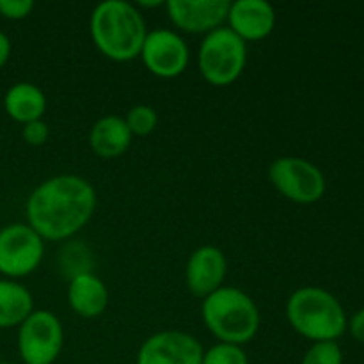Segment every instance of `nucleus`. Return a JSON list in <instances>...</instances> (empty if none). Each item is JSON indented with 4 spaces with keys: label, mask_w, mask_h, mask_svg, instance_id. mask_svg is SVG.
Instances as JSON below:
<instances>
[{
    "label": "nucleus",
    "mask_w": 364,
    "mask_h": 364,
    "mask_svg": "<svg viewBox=\"0 0 364 364\" xmlns=\"http://www.w3.org/2000/svg\"><path fill=\"white\" fill-rule=\"evenodd\" d=\"M34 9L32 0H0V16L7 20H23Z\"/></svg>",
    "instance_id": "obj_21"
},
{
    "label": "nucleus",
    "mask_w": 364,
    "mask_h": 364,
    "mask_svg": "<svg viewBox=\"0 0 364 364\" xmlns=\"http://www.w3.org/2000/svg\"><path fill=\"white\" fill-rule=\"evenodd\" d=\"M89 32L96 48L117 63L139 57L148 36L141 11L124 0L100 2L91 13Z\"/></svg>",
    "instance_id": "obj_2"
},
{
    "label": "nucleus",
    "mask_w": 364,
    "mask_h": 364,
    "mask_svg": "<svg viewBox=\"0 0 364 364\" xmlns=\"http://www.w3.org/2000/svg\"><path fill=\"white\" fill-rule=\"evenodd\" d=\"M68 302L82 318H96L109 308V288L92 272H80L68 284Z\"/></svg>",
    "instance_id": "obj_14"
},
{
    "label": "nucleus",
    "mask_w": 364,
    "mask_h": 364,
    "mask_svg": "<svg viewBox=\"0 0 364 364\" xmlns=\"http://www.w3.org/2000/svg\"><path fill=\"white\" fill-rule=\"evenodd\" d=\"M203 347L192 334L169 329L151 334L137 352V364H201Z\"/></svg>",
    "instance_id": "obj_10"
},
{
    "label": "nucleus",
    "mask_w": 364,
    "mask_h": 364,
    "mask_svg": "<svg viewBox=\"0 0 364 364\" xmlns=\"http://www.w3.org/2000/svg\"><path fill=\"white\" fill-rule=\"evenodd\" d=\"M130 128L124 117L109 114L96 121L89 132V146L102 159H116L121 156L132 144Z\"/></svg>",
    "instance_id": "obj_15"
},
{
    "label": "nucleus",
    "mask_w": 364,
    "mask_h": 364,
    "mask_svg": "<svg viewBox=\"0 0 364 364\" xmlns=\"http://www.w3.org/2000/svg\"><path fill=\"white\" fill-rule=\"evenodd\" d=\"M96 203L95 187L85 178L57 174L31 192L27 224L43 240H66L91 220Z\"/></svg>",
    "instance_id": "obj_1"
},
{
    "label": "nucleus",
    "mask_w": 364,
    "mask_h": 364,
    "mask_svg": "<svg viewBox=\"0 0 364 364\" xmlns=\"http://www.w3.org/2000/svg\"><path fill=\"white\" fill-rule=\"evenodd\" d=\"M139 55L153 75L160 78H176L188 66L191 50L178 32L171 28H155L148 32Z\"/></svg>",
    "instance_id": "obj_9"
},
{
    "label": "nucleus",
    "mask_w": 364,
    "mask_h": 364,
    "mask_svg": "<svg viewBox=\"0 0 364 364\" xmlns=\"http://www.w3.org/2000/svg\"><path fill=\"white\" fill-rule=\"evenodd\" d=\"M269 180L279 194L299 205H313L326 194V176L302 156H279L269 167Z\"/></svg>",
    "instance_id": "obj_6"
},
{
    "label": "nucleus",
    "mask_w": 364,
    "mask_h": 364,
    "mask_svg": "<svg viewBox=\"0 0 364 364\" xmlns=\"http://www.w3.org/2000/svg\"><path fill=\"white\" fill-rule=\"evenodd\" d=\"M201 364H249V358L240 345L219 341L203 352Z\"/></svg>",
    "instance_id": "obj_19"
},
{
    "label": "nucleus",
    "mask_w": 364,
    "mask_h": 364,
    "mask_svg": "<svg viewBox=\"0 0 364 364\" xmlns=\"http://www.w3.org/2000/svg\"><path fill=\"white\" fill-rule=\"evenodd\" d=\"M228 27L245 43L267 38L276 27V11L265 0H237L230 2Z\"/></svg>",
    "instance_id": "obj_13"
},
{
    "label": "nucleus",
    "mask_w": 364,
    "mask_h": 364,
    "mask_svg": "<svg viewBox=\"0 0 364 364\" xmlns=\"http://www.w3.org/2000/svg\"><path fill=\"white\" fill-rule=\"evenodd\" d=\"M63 345V323L48 309H34L18 327V352L25 364H53Z\"/></svg>",
    "instance_id": "obj_7"
},
{
    "label": "nucleus",
    "mask_w": 364,
    "mask_h": 364,
    "mask_svg": "<svg viewBox=\"0 0 364 364\" xmlns=\"http://www.w3.org/2000/svg\"><path fill=\"white\" fill-rule=\"evenodd\" d=\"M45 256V242L28 224L14 223L0 230V274L18 279L34 272Z\"/></svg>",
    "instance_id": "obj_8"
},
{
    "label": "nucleus",
    "mask_w": 364,
    "mask_h": 364,
    "mask_svg": "<svg viewBox=\"0 0 364 364\" xmlns=\"http://www.w3.org/2000/svg\"><path fill=\"white\" fill-rule=\"evenodd\" d=\"M34 311V299L23 284L13 279H0V329L20 327Z\"/></svg>",
    "instance_id": "obj_17"
},
{
    "label": "nucleus",
    "mask_w": 364,
    "mask_h": 364,
    "mask_svg": "<svg viewBox=\"0 0 364 364\" xmlns=\"http://www.w3.org/2000/svg\"><path fill=\"white\" fill-rule=\"evenodd\" d=\"M21 137L27 144L31 146H43L50 137V128L48 124L43 119L31 121V123L23 124V130H21Z\"/></svg>",
    "instance_id": "obj_22"
},
{
    "label": "nucleus",
    "mask_w": 364,
    "mask_h": 364,
    "mask_svg": "<svg viewBox=\"0 0 364 364\" xmlns=\"http://www.w3.org/2000/svg\"><path fill=\"white\" fill-rule=\"evenodd\" d=\"M226 274L228 262L224 252L215 245H201L188 258L185 279L191 294L205 299L224 287Z\"/></svg>",
    "instance_id": "obj_12"
},
{
    "label": "nucleus",
    "mask_w": 364,
    "mask_h": 364,
    "mask_svg": "<svg viewBox=\"0 0 364 364\" xmlns=\"http://www.w3.org/2000/svg\"><path fill=\"white\" fill-rule=\"evenodd\" d=\"M4 109L11 119L25 124L41 119L46 110V96L31 82H16L4 96Z\"/></svg>",
    "instance_id": "obj_16"
},
{
    "label": "nucleus",
    "mask_w": 364,
    "mask_h": 364,
    "mask_svg": "<svg viewBox=\"0 0 364 364\" xmlns=\"http://www.w3.org/2000/svg\"><path fill=\"white\" fill-rule=\"evenodd\" d=\"M166 2H162V0H155V2H144V0H139V6L142 7H156V6H164Z\"/></svg>",
    "instance_id": "obj_25"
},
{
    "label": "nucleus",
    "mask_w": 364,
    "mask_h": 364,
    "mask_svg": "<svg viewBox=\"0 0 364 364\" xmlns=\"http://www.w3.org/2000/svg\"><path fill=\"white\" fill-rule=\"evenodd\" d=\"M201 316L206 329L223 343L244 345L259 329V311L251 295L235 287H223L203 299Z\"/></svg>",
    "instance_id": "obj_3"
},
{
    "label": "nucleus",
    "mask_w": 364,
    "mask_h": 364,
    "mask_svg": "<svg viewBox=\"0 0 364 364\" xmlns=\"http://www.w3.org/2000/svg\"><path fill=\"white\" fill-rule=\"evenodd\" d=\"M199 71L212 85H230L247 64V43L230 27L208 32L198 53Z\"/></svg>",
    "instance_id": "obj_5"
},
{
    "label": "nucleus",
    "mask_w": 364,
    "mask_h": 364,
    "mask_svg": "<svg viewBox=\"0 0 364 364\" xmlns=\"http://www.w3.org/2000/svg\"><path fill=\"white\" fill-rule=\"evenodd\" d=\"M347 329L350 331L352 338L359 343H364V308L354 313L350 320L347 322Z\"/></svg>",
    "instance_id": "obj_23"
},
{
    "label": "nucleus",
    "mask_w": 364,
    "mask_h": 364,
    "mask_svg": "<svg viewBox=\"0 0 364 364\" xmlns=\"http://www.w3.org/2000/svg\"><path fill=\"white\" fill-rule=\"evenodd\" d=\"M0 364H14V363H7V361H0Z\"/></svg>",
    "instance_id": "obj_26"
},
{
    "label": "nucleus",
    "mask_w": 364,
    "mask_h": 364,
    "mask_svg": "<svg viewBox=\"0 0 364 364\" xmlns=\"http://www.w3.org/2000/svg\"><path fill=\"white\" fill-rule=\"evenodd\" d=\"M124 121H127L132 135L144 137V135H149L155 130L156 123H159V116H156V110L153 107L141 103V105H135L128 110Z\"/></svg>",
    "instance_id": "obj_18"
},
{
    "label": "nucleus",
    "mask_w": 364,
    "mask_h": 364,
    "mask_svg": "<svg viewBox=\"0 0 364 364\" xmlns=\"http://www.w3.org/2000/svg\"><path fill=\"white\" fill-rule=\"evenodd\" d=\"M11 57V39L6 32L0 31V68L9 60Z\"/></svg>",
    "instance_id": "obj_24"
},
{
    "label": "nucleus",
    "mask_w": 364,
    "mask_h": 364,
    "mask_svg": "<svg viewBox=\"0 0 364 364\" xmlns=\"http://www.w3.org/2000/svg\"><path fill=\"white\" fill-rule=\"evenodd\" d=\"M287 318L295 333L311 341H336L347 331V315L333 294L302 287L288 297Z\"/></svg>",
    "instance_id": "obj_4"
},
{
    "label": "nucleus",
    "mask_w": 364,
    "mask_h": 364,
    "mask_svg": "<svg viewBox=\"0 0 364 364\" xmlns=\"http://www.w3.org/2000/svg\"><path fill=\"white\" fill-rule=\"evenodd\" d=\"M171 21L191 34H208L228 20L230 0H169L166 2Z\"/></svg>",
    "instance_id": "obj_11"
},
{
    "label": "nucleus",
    "mask_w": 364,
    "mask_h": 364,
    "mask_svg": "<svg viewBox=\"0 0 364 364\" xmlns=\"http://www.w3.org/2000/svg\"><path fill=\"white\" fill-rule=\"evenodd\" d=\"M301 364H343V352L336 341H316L308 348Z\"/></svg>",
    "instance_id": "obj_20"
}]
</instances>
